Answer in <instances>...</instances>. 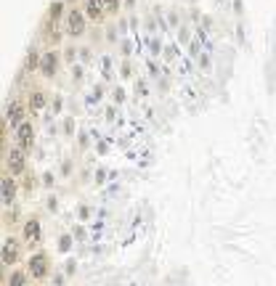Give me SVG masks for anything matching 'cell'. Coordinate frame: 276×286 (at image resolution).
Masks as SVG:
<instances>
[{"mask_svg":"<svg viewBox=\"0 0 276 286\" xmlns=\"http://www.w3.org/2000/svg\"><path fill=\"white\" fill-rule=\"evenodd\" d=\"M135 93H141L144 98L149 96V88H146V82H144V80H135Z\"/></svg>","mask_w":276,"mask_h":286,"instance_id":"cell-26","label":"cell"},{"mask_svg":"<svg viewBox=\"0 0 276 286\" xmlns=\"http://www.w3.org/2000/svg\"><path fill=\"white\" fill-rule=\"evenodd\" d=\"M104 8H106V16H117L122 11V0H104Z\"/></svg>","mask_w":276,"mask_h":286,"instance_id":"cell-16","label":"cell"},{"mask_svg":"<svg viewBox=\"0 0 276 286\" xmlns=\"http://www.w3.org/2000/svg\"><path fill=\"white\" fill-rule=\"evenodd\" d=\"M16 196H19V183H16L14 175H3V207L11 209L16 204Z\"/></svg>","mask_w":276,"mask_h":286,"instance_id":"cell-9","label":"cell"},{"mask_svg":"<svg viewBox=\"0 0 276 286\" xmlns=\"http://www.w3.org/2000/svg\"><path fill=\"white\" fill-rule=\"evenodd\" d=\"M101 69H104V77L106 80H112V59H109V56L101 59Z\"/></svg>","mask_w":276,"mask_h":286,"instance_id":"cell-22","label":"cell"},{"mask_svg":"<svg viewBox=\"0 0 276 286\" xmlns=\"http://www.w3.org/2000/svg\"><path fill=\"white\" fill-rule=\"evenodd\" d=\"M75 130H77L75 117H64V135H67V138H72V135H75Z\"/></svg>","mask_w":276,"mask_h":286,"instance_id":"cell-18","label":"cell"},{"mask_svg":"<svg viewBox=\"0 0 276 286\" xmlns=\"http://www.w3.org/2000/svg\"><path fill=\"white\" fill-rule=\"evenodd\" d=\"M85 32H88V16H85V11L77 8V6H72L67 11V19H64V35L72 38V40H80Z\"/></svg>","mask_w":276,"mask_h":286,"instance_id":"cell-1","label":"cell"},{"mask_svg":"<svg viewBox=\"0 0 276 286\" xmlns=\"http://www.w3.org/2000/svg\"><path fill=\"white\" fill-rule=\"evenodd\" d=\"M27 112H30V106L24 104L22 98H11V104L6 106V127H22L27 122Z\"/></svg>","mask_w":276,"mask_h":286,"instance_id":"cell-4","label":"cell"},{"mask_svg":"<svg viewBox=\"0 0 276 286\" xmlns=\"http://www.w3.org/2000/svg\"><path fill=\"white\" fill-rule=\"evenodd\" d=\"M27 106H30L32 114H40L43 109H48V93H45L43 88H32L30 93H27Z\"/></svg>","mask_w":276,"mask_h":286,"instance_id":"cell-10","label":"cell"},{"mask_svg":"<svg viewBox=\"0 0 276 286\" xmlns=\"http://www.w3.org/2000/svg\"><path fill=\"white\" fill-rule=\"evenodd\" d=\"M40 61H43V53L38 48H30V51H27V59H24V69L22 72H40Z\"/></svg>","mask_w":276,"mask_h":286,"instance_id":"cell-13","label":"cell"},{"mask_svg":"<svg viewBox=\"0 0 276 286\" xmlns=\"http://www.w3.org/2000/svg\"><path fill=\"white\" fill-rule=\"evenodd\" d=\"M61 175H64V178H69V175H72V159L61 162Z\"/></svg>","mask_w":276,"mask_h":286,"instance_id":"cell-27","label":"cell"},{"mask_svg":"<svg viewBox=\"0 0 276 286\" xmlns=\"http://www.w3.org/2000/svg\"><path fill=\"white\" fill-rule=\"evenodd\" d=\"M80 146H82V149L88 146V135H85V133H80Z\"/></svg>","mask_w":276,"mask_h":286,"instance_id":"cell-38","label":"cell"},{"mask_svg":"<svg viewBox=\"0 0 276 286\" xmlns=\"http://www.w3.org/2000/svg\"><path fill=\"white\" fill-rule=\"evenodd\" d=\"M88 61H93V48L82 45V48H80V64H88Z\"/></svg>","mask_w":276,"mask_h":286,"instance_id":"cell-19","label":"cell"},{"mask_svg":"<svg viewBox=\"0 0 276 286\" xmlns=\"http://www.w3.org/2000/svg\"><path fill=\"white\" fill-rule=\"evenodd\" d=\"M125 6L130 8V11H133V8H135V0H125Z\"/></svg>","mask_w":276,"mask_h":286,"instance_id":"cell-39","label":"cell"},{"mask_svg":"<svg viewBox=\"0 0 276 286\" xmlns=\"http://www.w3.org/2000/svg\"><path fill=\"white\" fill-rule=\"evenodd\" d=\"M234 11H236V16H242V11H244V8H242V0H234Z\"/></svg>","mask_w":276,"mask_h":286,"instance_id":"cell-35","label":"cell"},{"mask_svg":"<svg viewBox=\"0 0 276 286\" xmlns=\"http://www.w3.org/2000/svg\"><path fill=\"white\" fill-rule=\"evenodd\" d=\"M22 236H24V244L27 246H38L40 238H43V225L38 217H27L24 225H22Z\"/></svg>","mask_w":276,"mask_h":286,"instance_id":"cell-7","label":"cell"},{"mask_svg":"<svg viewBox=\"0 0 276 286\" xmlns=\"http://www.w3.org/2000/svg\"><path fill=\"white\" fill-rule=\"evenodd\" d=\"M149 45H152V53H160V48H162V40L152 38V40H149Z\"/></svg>","mask_w":276,"mask_h":286,"instance_id":"cell-31","label":"cell"},{"mask_svg":"<svg viewBox=\"0 0 276 286\" xmlns=\"http://www.w3.org/2000/svg\"><path fill=\"white\" fill-rule=\"evenodd\" d=\"M56 178H53V172H43V186H53Z\"/></svg>","mask_w":276,"mask_h":286,"instance_id":"cell-30","label":"cell"},{"mask_svg":"<svg viewBox=\"0 0 276 286\" xmlns=\"http://www.w3.org/2000/svg\"><path fill=\"white\" fill-rule=\"evenodd\" d=\"M106 43H117V30H106Z\"/></svg>","mask_w":276,"mask_h":286,"instance_id":"cell-33","label":"cell"},{"mask_svg":"<svg viewBox=\"0 0 276 286\" xmlns=\"http://www.w3.org/2000/svg\"><path fill=\"white\" fill-rule=\"evenodd\" d=\"M85 16H88V22H93V24H104L106 19V8H104V0H85Z\"/></svg>","mask_w":276,"mask_h":286,"instance_id":"cell-11","label":"cell"},{"mask_svg":"<svg viewBox=\"0 0 276 286\" xmlns=\"http://www.w3.org/2000/svg\"><path fill=\"white\" fill-rule=\"evenodd\" d=\"M61 109H64V101H61V98H56V101L51 104V112H53V114H61Z\"/></svg>","mask_w":276,"mask_h":286,"instance_id":"cell-29","label":"cell"},{"mask_svg":"<svg viewBox=\"0 0 276 286\" xmlns=\"http://www.w3.org/2000/svg\"><path fill=\"white\" fill-rule=\"evenodd\" d=\"M93 180H96V186H101V183L106 180V170H104V167H98V170H96V178H93Z\"/></svg>","mask_w":276,"mask_h":286,"instance_id":"cell-28","label":"cell"},{"mask_svg":"<svg viewBox=\"0 0 276 286\" xmlns=\"http://www.w3.org/2000/svg\"><path fill=\"white\" fill-rule=\"evenodd\" d=\"M6 172L19 178V175H27V151L19 149V146H11L6 149Z\"/></svg>","mask_w":276,"mask_h":286,"instance_id":"cell-3","label":"cell"},{"mask_svg":"<svg viewBox=\"0 0 276 286\" xmlns=\"http://www.w3.org/2000/svg\"><path fill=\"white\" fill-rule=\"evenodd\" d=\"M61 61H64V56H61V51H59V48H48V51H43L40 75H43L45 80H53V77L59 75V69H61Z\"/></svg>","mask_w":276,"mask_h":286,"instance_id":"cell-5","label":"cell"},{"mask_svg":"<svg viewBox=\"0 0 276 286\" xmlns=\"http://www.w3.org/2000/svg\"><path fill=\"white\" fill-rule=\"evenodd\" d=\"M119 75H122V80H130V77H133V64H130V59H122V61H119Z\"/></svg>","mask_w":276,"mask_h":286,"instance_id":"cell-17","label":"cell"},{"mask_svg":"<svg viewBox=\"0 0 276 286\" xmlns=\"http://www.w3.org/2000/svg\"><path fill=\"white\" fill-rule=\"evenodd\" d=\"M197 61H199V69H205V72H213V61H210L207 56H199Z\"/></svg>","mask_w":276,"mask_h":286,"instance_id":"cell-25","label":"cell"},{"mask_svg":"<svg viewBox=\"0 0 276 286\" xmlns=\"http://www.w3.org/2000/svg\"><path fill=\"white\" fill-rule=\"evenodd\" d=\"M77 215H80L82 220H85V217L90 215V209H88V207H80V209H77Z\"/></svg>","mask_w":276,"mask_h":286,"instance_id":"cell-36","label":"cell"},{"mask_svg":"<svg viewBox=\"0 0 276 286\" xmlns=\"http://www.w3.org/2000/svg\"><path fill=\"white\" fill-rule=\"evenodd\" d=\"M6 286H32L30 273L27 270H11L6 275Z\"/></svg>","mask_w":276,"mask_h":286,"instance_id":"cell-14","label":"cell"},{"mask_svg":"<svg viewBox=\"0 0 276 286\" xmlns=\"http://www.w3.org/2000/svg\"><path fill=\"white\" fill-rule=\"evenodd\" d=\"M22 260V241L14 236L3 238V267H14Z\"/></svg>","mask_w":276,"mask_h":286,"instance_id":"cell-6","label":"cell"},{"mask_svg":"<svg viewBox=\"0 0 276 286\" xmlns=\"http://www.w3.org/2000/svg\"><path fill=\"white\" fill-rule=\"evenodd\" d=\"M82 72H85V69H82V64H72V80H82Z\"/></svg>","mask_w":276,"mask_h":286,"instance_id":"cell-24","label":"cell"},{"mask_svg":"<svg viewBox=\"0 0 276 286\" xmlns=\"http://www.w3.org/2000/svg\"><path fill=\"white\" fill-rule=\"evenodd\" d=\"M61 56H64V61L72 67V64H77V59H80V48H75V45H67V48L61 51Z\"/></svg>","mask_w":276,"mask_h":286,"instance_id":"cell-15","label":"cell"},{"mask_svg":"<svg viewBox=\"0 0 276 286\" xmlns=\"http://www.w3.org/2000/svg\"><path fill=\"white\" fill-rule=\"evenodd\" d=\"M27 273H30L32 281L48 278V273H51V260H48V254H45V252H32L30 260H27Z\"/></svg>","mask_w":276,"mask_h":286,"instance_id":"cell-2","label":"cell"},{"mask_svg":"<svg viewBox=\"0 0 276 286\" xmlns=\"http://www.w3.org/2000/svg\"><path fill=\"white\" fill-rule=\"evenodd\" d=\"M14 141H16V146H19V149L32 151V146H35V127H32L30 119H27L22 127H16V130H14Z\"/></svg>","mask_w":276,"mask_h":286,"instance_id":"cell-8","label":"cell"},{"mask_svg":"<svg viewBox=\"0 0 276 286\" xmlns=\"http://www.w3.org/2000/svg\"><path fill=\"white\" fill-rule=\"evenodd\" d=\"M22 186H24V191H35V188H38V178H35V175H24Z\"/></svg>","mask_w":276,"mask_h":286,"instance_id":"cell-21","label":"cell"},{"mask_svg":"<svg viewBox=\"0 0 276 286\" xmlns=\"http://www.w3.org/2000/svg\"><path fill=\"white\" fill-rule=\"evenodd\" d=\"M67 3H64V0H53V3L48 6V14H45V19L48 22H53V24H59L61 19H67Z\"/></svg>","mask_w":276,"mask_h":286,"instance_id":"cell-12","label":"cell"},{"mask_svg":"<svg viewBox=\"0 0 276 286\" xmlns=\"http://www.w3.org/2000/svg\"><path fill=\"white\" fill-rule=\"evenodd\" d=\"M59 204H56V199H48V212H56Z\"/></svg>","mask_w":276,"mask_h":286,"instance_id":"cell-37","label":"cell"},{"mask_svg":"<svg viewBox=\"0 0 276 286\" xmlns=\"http://www.w3.org/2000/svg\"><path fill=\"white\" fill-rule=\"evenodd\" d=\"M130 51H133L130 40H125V43H122V53H125V59H130Z\"/></svg>","mask_w":276,"mask_h":286,"instance_id":"cell-32","label":"cell"},{"mask_svg":"<svg viewBox=\"0 0 276 286\" xmlns=\"http://www.w3.org/2000/svg\"><path fill=\"white\" fill-rule=\"evenodd\" d=\"M72 246V236H61V249H69Z\"/></svg>","mask_w":276,"mask_h":286,"instance_id":"cell-34","label":"cell"},{"mask_svg":"<svg viewBox=\"0 0 276 286\" xmlns=\"http://www.w3.org/2000/svg\"><path fill=\"white\" fill-rule=\"evenodd\" d=\"M168 24L170 27H176V30H181V19H178V11H168Z\"/></svg>","mask_w":276,"mask_h":286,"instance_id":"cell-23","label":"cell"},{"mask_svg":"<svg viewBox=\"0 0 276 286\" xmlns=\"http://www.w3.org/2000/svg\"><path fill=\"white\" fill-rule=\"evenodd\" d=\"M178 43H181V45H189V43H191V35H189V27H186V24L178 30Z\"/></svg>","mask_w":276,"mask_h":286,"instance_id":"cell-20","label":"cell"}]
</instances>
